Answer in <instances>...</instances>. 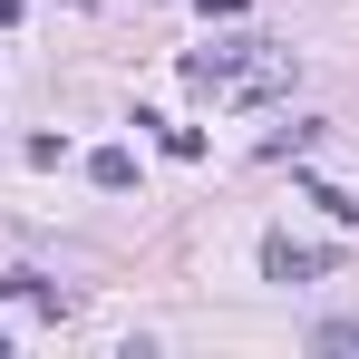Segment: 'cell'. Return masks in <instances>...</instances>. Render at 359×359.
I'll return each instance as SVG.
<instances>
[{"label": "cell", "instance_id": "cell-1", "mask_svg": "<svg viewBox=\"0 0 359 359\" xmlns=\"http://www.w3.org/2000/svg\"><path fill=\"white\" fill-rule=\"evenodd\" d=\"M184 78H194V88H272V78H282V59H262L252 39H224V49H194V59H184Z\"/></svg>", "mask_w": 359, "mask_h": 359}, {"label": "cell", "instance_id": "cell-2", "mask_svg": "<svg viewBox=\"0 0 359 359\" xmlns=\"http://www.w3.org/2000/svg\"><path fill=\"white\" fill-rule=\"evenodd\" d=\"M330 262H340L330 243H292V233H272V243H262V282H320Z\"/></svg>", "mask_w": 359, "mask_h": 359}, {"label": "cell", "instance_id": "cell-3", "mask_svg": "<svg viewBox=\"0 0 359 359\" xmlns=\"http://www.w3.org/2000/svg\"><path fill=\"white\" fill-rule=\"evenodd\" d=\"M0 301H29V311H68V292L49 282V272H29V262H10V272H0Z\"/></svg>", "mask_w": 359, "mask_h": 359}, {"label": "cell", "instance_id": "cell-4", "mask_svg": "<svg viewBox=\"0 0 359 359\" xmlns=\"http://www.w3.org/2000/svg\"><path fill=\"white\" fill-rule=\"evenodd\" d=\"M88 175L107 184V194H126V184H136V156H126V146H97V156H88Z\"/></svg>", "mask_w": 359, "mask_h": 359}, {"label": "cell", "instance_id": "cell-5", "mask_svg": "<svg viewBox=\"0 0 359 359\" xmlns=\"http://www.w3.org/2000/svg\"><path fill=\"white\" fill-rule=\"evenodd\" d=\"M136 126H156L165 156H204V126H175V117H136Z\"/></svg>", "mask_w": 359, "mask_h": 359}, {"label": "cell", "instance_id": "cell-6", "mask_svg": "<svg viewBox=\"0 0 359 359\" xmlns=\"http://www.w3.org/2000/svg\"><path fill=\"white\" fill-rule=\"evenodd\" d=\"M311 204H320L330 224H359V194H340V184H311Z\"/></svg>", "mask_w": 359, "mask_h": 359}, {"label": "cell", "instance_id": "cell-7", "mask_svg": "<svg viewBox=\"0 0 359 359\" xmlns=\"http://www.w3.org/2000/svg\"><path fill=\"white\" fill-rule=\"evenodd\" d=\"M311 340H320V350H359V320H320Z\"/></svg>", "mask_w": 359, "mask_h": 359}, {"label": "cell", "instance_id": "cell-8", "mask_svg": "<svg viewBox=\"0 0 359 359\" xmlns=\"http://www.w3.org/2000/svg\"><path fill=\"white\" fill-rule=\"evenodd\" d=\"M20 20H29V0H0V29H20Z\"/></svg>", "mask_w": 359, "mask_h": 359}, {"label": "cell", "instance_id": "cell-9", "mask_svg": "<svg viewBox=\"0 0 359 359\" xmlns=\"http://www.w3.org/2000/svg\"><path fill=\"white\" fill-rule=\"evenodd\" d=\"M204 10H214V20H243V0H204Z\"/></svg>", "mask_w": 359, "mask_h": 359}, {"label": "cell", "instance_id": "cell-10", "mask_svg": "<svg viewBox=\"0 0 359 359\" xmlns=\"http://www.w3.org/2000/svg\"><path fill=\"white\" fill-rule=\"evenodd\" d=\"M0 350H10V330H0Z\"/></svg>", "mask_w": 359, "mask_h": 359}]
</instances>
